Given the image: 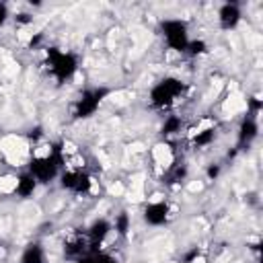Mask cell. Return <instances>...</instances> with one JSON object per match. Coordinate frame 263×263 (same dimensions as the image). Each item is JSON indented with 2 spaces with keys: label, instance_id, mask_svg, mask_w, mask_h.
<instances>
[{
  "label": "cell",
  "instance_id": "6da1fadb",
  "mask_svg": "<svg viewBox=\"0 0 263 263\" xmlns=\"http://www.w3.org/2000/svg\"><path fill=\"white\" fill-rule=\"evenodd\" d=\"M64 164V156L60 154L58 148H53L49 154H39L33 156L29 162L27 173L37 181V183H49L55 177H60V166Z\"/></svg>",
  "mask_w": 263,
  "mask_h": 263
},
{
  "label": "cell",
  "instance_id": "7a4b0ae2",
  "mask_svg": "<svg viewBox=\"0 0 263 263\" xmlns=\"http://www.w3.org/2000/svg\"><path fill=\"white\" fill-rule=\"evenodd\" d=\"M183 90H185V82L181 78L166 76L150 88L148 99H150V105L154 109H171L175 105V101L183 95Z\"/></svg>",
  "mask_w": 263,
  "mask_h": 263
},
{
  "label": "cell",
  "instance_id": "3957f363",
  "mask_svg": "<svg viewBox=\"0 0 263 263\" xmlns=\"http://www.w3.org/2000/svg\"><path fill=\"white\" fill-rule=\"evenodd\" d=\"M45 66L49 70V74L58 80V82H66L70 80L76 70H78V60L74 53L70 51H62L58 47H49L45 51Z\"/></svg>",
  "mask_w": 263,
  "mask_h": 263
},
{
  "label": "cell",
  "instance_id": "277c9868",
  "mask_svg": "<svg viewBox=\"0 0 263 263\" xmlns=\"http://www.w3.org/2000/svg\"><path fill=\"white\" fill-rule=\"evenodd\" d=\"M160 29H162V37H164V43H166L168 49H173L177 53L187 51V45H189L191 37H189V29H187L185 21L166 18V21L160 23Z\"/></svg>",
  "mask_w": 263,
  "mask_h": 263
},
{
  "label": "cell",
  "instance_id": "5b68a950",
  "mask_svg": "<svg viewBox=\"0 0 263 263\" xmlns=\"http://www.w3.org/2000/svg\"><path fill=\"white\" fill-rule=\"evenodd\" d=\"M107 88H88L84 90L78 99H76V105H74V117L78 119H86L90 115H95V111L99 109L103 97H107Z\"/></svg>",
  "mask_w": 263,
  "mask_h": 263
},
{
  "label": "cell",
  "instance_id": "8992f818",
  "mask_svg": "<svg viewBox=\"0 0 263 263\" xmlns=\"http://www.w3.org/2000/svg\"><path fill=\"white\" fill-rule=\"evenodd\" d=\"M142 218H144V222L148 226H162L171 218V205L166 201H150L144 208Z\"/></svg>",
  "mask_w": 263,
  "mask_h": 263
},
{
  "label": "cell",
  "instance_id": "52a82bcc",
  "mask_svg": "<svg viewBox=\"0 0 263 263\" xmlns=\"http://www.w3.org/2000/svg\"><path fill=\"white\" fill-rule=\"evenodd\" d=\"M111 230H113V226H111V222L107 218H97V220L90 222V226L86 228V234H88V238L92 242L95 253H97V247L111 234Z\"/></svg>",
  "mask_w": 263,
  "mask_h": 263
},
{
  "label": "cell",
  "instance_id": "ba28073f",
  "mask_svg": "<svg viewBox=\"0 0 263 263\" xmlns=\"http://www.w3.org/2000/svg\"><path fill=\"white\" fill-rule=\"evenodd\" d=\"M218 23H220V27L226 29V31L234 29V27L240 23V8H238V4H234V2L222 4L220 10H218Z\"/></svg>",
  "mask_w": 263,
  "mask_h": 263
},
{
  "label": "cell",
  "instance_id": "9c48e42d",
  "mask_svg": "<svg viewBox=\"0 0 263 263\" xmlns=\"http://www.w3.org/2000/svg\"><path fill=\"white\" fill-rule=\"evenodd\" d=\"M257 136H259V125H257L255 115H245L240 119V125H238V144L240 146H247Z\"/></svg>",
  "mask_w": 263,
  "mask_h": 263
},
{
  "label": "cell",
  "instance_id": "30bf717a",
  "mask_svg": "<svg viewBox=\"0 0 263 263\" xmlns=\"http://www.w3.org/2000/svg\"><path fill=\"white\" fill-rule=\"evenodd\" d=\"M35 189H37V181H35L29 173H23V175H18V177H16L14 193H16L18 197L27 199V197H31V195L35 193Z\"/></svg>",
  "mask_w": 263,
  "mask_h": 263
},
{
  "label": "cell",
  "instance_id": "8fae6325",
  "mask_svg": "<svg viewBox=\"0 0 263 263\" xmlns=\"http://www.w3.org/2000/svg\"><path fill=\"white\" fill-rule=\"evenodd\" d=\"M18 263H45V253H43L41 245H37V242L27 245L25 251L21 253Z\"/></svg>",
  "mask_w": 263,
  "mask_h": 263
},
{
  "label": "cell",
  "instance_id": "7c38bea8",
  "mask_svg": "<svg viewBox=\"0 0 263 263\" xmlns=\"http://www.w3.org/2000/svg\"><path fill=\"white\" fill-rule=\"evenodd\" d=\"M214 138H216V127H201V129H197L195 134H193V138H191V142H193V146L195 148H203V146H210L212 142H214Z\"/></svg>",
  "mask_w": 263,
  "mask_h": 263
},
{
  "label": "cell",
  "instance_id": "4fadbf2b",
  "mask_svg": "<svg viewBox=\"0 0 263 263\" xmlns=\"http://www.w3.org/2000/svg\"><path fill=\"white\" fill-rule=\"evenodd\" d=\"M181 127H183V119H181L179 115H166V117H164V121H162L160 134H162L164 138H171V136L179 134V132H181Z\"/></svg>",
  "mask_w": 263,
  "mask_h": 263
},
{
  "label": "cell",
  "instance_id": "5bb4252c",
  "mask_svg": "<svg viewBox=\"0 0 263 263\" xmlns=\"http://www.w3.org/2000/svg\"><path fill=\"white\" fill-rule=\"evenodd\" d=\"M111 226H113V230L117 232V234H127V230H129V226H132V218H129V214L127 212H119L117 216H115V220L111 222Z\"/></svg>",
  "mask_w": 263,
  "mask_h": 263
},
{
  "label": "cell",
  "instance_id": "9a60e30c",
  "mask_svg": "<svg viewBox=\"0 0 263 263\" xmlns=\"http://www.w3.org/2000/svg\"><path fill=\"white\" fill-rule=\"evenodd\" d=\"M208 51V45H205V41L203 39H191L189 41V45H187V53L189 55H201V53H205Z\"/></svg>",
  "mask_w": 263,
  "mask_h": 263
},
{
  "label": "cell",
  "instance_id": "2e32d148",
  "mask_svg": "<svg viewBox=\"0 0 263 263\" xmlns=\"http://www.w3.org/2000/svg\"><path fill=\"white\" fill-rule=\"evenodd\" d=\"M95 263H121V261L115 259V255H111V253L99 251V253H95Z\"/></svg>",
  "mask_w": 263,
  "mask_h": 263
},
{
  "label": "cell",
  "instance_id": "e0dca14e",
  "mask_svg": "<svg viewBox=\"0 0 263 263\" xmlns=\"http://www.w3.org/2000/svg\"><path fill=\"white\" fill-rule=\"evenodd\" d=\"M10 18V12H8V6L0 2V29L6 25V21Z\"/></svg>",
  "mask_w": 263,
  "mask_h": 263
},
{
  "label": "cell",
  "instance_id": "ac0fdd59",
  "mask_svg": "<svg viewBox=\"0 0 263 263\" xmlns=\"http://www.w3.org/2000/svg\"><path fill=\"white\" fill-rule=\"evenodd\" d=\"M205 175H208V179H218V175H220V164H210L208 171H205Z\"/></svg>",
  "mask_w": 263,
  "mask_h": 263
},
{
  "label": "cell",
  "instance_id": "d6986e66",
  "mask_svg": "<svg viewBox=\"0 0 263 263\" xmlns=\"http://www.w3.org/2000/svg\"><path fill=\"white\" fill-rule=\"evenodd\" d=\"M74 263H95V255H84V257H78V259H74Z\"/></svg>",
  "mask_w": 263,
  "mask_h": 263
}]
</instances>
